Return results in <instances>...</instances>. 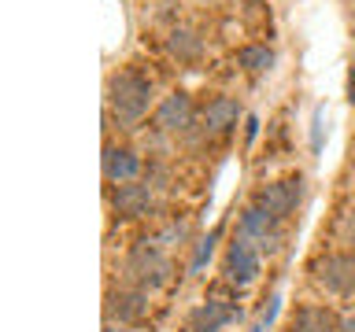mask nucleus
<instances>
[{"label": "nucleus", "instance_id": "obj_18", "mask_svg": "<svg viewBox=\"0 0 355 332\" xmlns=\"http://www.w3.org/2000/svg\"><path fill=\"white\" fill-rule=\"evenodd\" d=\"M277 314H282V295L274 292V295H270V306L263 310V321H259V325H263V329H270L274 321H277Z\"/></svg>", "mask_w": 355, "mask_h": 332}, {"label": "nucleus", "instance_id": "obj_23", "mask_svg": "<svg viewBox=\"0 0 355 332\" xmlns=\"http://www.w3.org/2000/svg\"><path fill=\"white\" fill-rule=\"evenodd\" d=\"M252 332H266V329H263V325H259V329H252Z\"/></svg>", "mask_w": 355, "mask_h": 332}, {"label": "nucleus", "instance_id": "obj_13", "mask_svg": "<svg viewBox=\"0 0 355 332\" xmlns=\"http://www.w3.org/2000/svg\"><path fill=\"white\" fill-rule=\"evenodd\" d=\"M237 118H241V104L233 96H215L207 104V111H204V126L211 129V133H226V129H233L237 126Z\"/></svg>", "mask_w": 355, "mask_h": 332}, {"label": "nucleus", "instance_id": "obj_12", "mask_svg": "<svg viewBox=\"0 0 355 332\" xmlns=\"http://www.w3.org/2000/svg\"><path fill=\"white\" fill-rule=\"evenodd\" d=\"M288 332H340V317L329 306H300L288 321Z\"/></svg>", "mask_w": 355, "mask_h": 332}, {"label": "nucleus", "instance_id": "obj_22", "mask_svg": "<svg viewBox=\"0 0 355 332\" xmlns=\"http://www.w3.org/2000/svg\"><path fill=\"white\" fill-rule=\"evenodd\" d=\"M104 332H126V325H115V321H107V325H104Z\"/></svg>", "mask_w": 355, "mask_h": 332}, {"label": "nucleus", "instance_id": "obj_4", "mask_svg": "<svg viewBox=\"0 0 355 332\" xmlns=\"http://www.w3.org/2000/svg\"><path fill=\"white\" fill-rule=\"evenodd\" d=\"M237 237L248 240V243H255V248H259V255H274L277 248H282V232H277V221L266 214V210H259V207H248V210L241 214V221H237Z\"/></svg>", "mask_w": 355, "mask_h": 332}, {"label": "nucleus", "instance_id": "obj_15", "mask_svg": "<svg viewBox=\"0 0 355 332\" xmlns=\"http://www.w3.org/2000/svg\"><path fill=\"white\" fill-rule=\"evenodd\" d=\"M171 52L178 55V59H196L200 55V37L193 30H174L171 33Z\"/></svg>", "mask_w": 355, "mask_h": 332}, {"label": "nucleus", "instance_id": "obj_8", "mask_svg": "<svg viewBox=\"0 0 355 332\" xmlns=\"http://www.w3.org/2000/svg\"><path fill=\"white\" fill-rule=\"evenodd\" d=\"M193 126V100L189 93H171L155 107V129L163 133H178V129H189Z\"/></svg>", "mask_w": 355, "mask_h": 332}, {"label": "nucleus", "instance_id": "obj_6", "mask_svg": "<svg viewBox=\"0 0 355 332\" xmlns=\"http://www.w3.org/2000/svg\"><path fill=\"white\" fill-rule=\"evenodd\" d=\"M318 284L333 295H352L355 292V255H326L315 262Z\"/></svg>", "mask_w": 355, "mask_h": 332}, {"label": "nucleus", "instance_id": "obj_10", "mask_svg": "<svg viewBox=\"0 0 355 332\" xmlns=\"http://www.w3.org/2000/svg\"><path fill=\"white\" fill-rule=\"evenodd\" d=\"M137 174H141L137 151L107 144V148H104V177H107V181H111V185H130Z\"/></svg>", "mask_w": 355, "mask_h": 332}, {"label": "nucleus", "instance_id": "obj_21", "mask_svg": "<svg viewBox=\"0 0 355 332\" xmlns=\"http://www.w3.org/2000/svg\"><path fill=\"white\" fill-rule=\"evenodd\" d=\"M348 100L355 104V66H352V74H348Z\"/></svg>", "mask_w": 355, "mask_h": 332}, {"label": "nucleus", "instance_id": "obj_7", "mask_svg": "<svg viewBox=\"0 0 355 332\" xmlns=\"http://www.w3.org/2000/svg\"><path fill=\"white\" fill-rule=\"evenodd\" d=\"M230 321H241V310L230 306L226 299H204L193 314H189V332H218Z\"/></svg>", "mask_w": 355, "mask_h": 332}, {"label": "nucleus", "instance_id": "obj_9", "mask_svg": "<svg viewBox=\"0 0 355 332\" xmlns=\"http://www.w3.org/2000/svg\"><path fill=\"white\" fill-rule=\"evenodd\" d=\"M111 210H115L119 218H141L152 210V188L148 185H115V192H111Z\"/></svg>", "mask_w": 355, "mask_h": 332}, {"label": "nucleus", "instance_id": "obj_1", "mask_svg": "<svg viewBox=\"0 0 355 332\" xmlns=\"http://www.w3.org/2000/svg\"><path fill=\"white\" fill-rule=\"evenodd\" d=\"M152 104V85L148 77H141L137 71H119L111 74L107 82V107L115 111L119 126H137V122L144 118V111H148Z\"/></svg>", "mask_w": 355, "mask_h": 332}, {"label": "nucleus", "instance_id": "obj_20", "mask_svg": "<svg viewBox=\"0 0 355 332\" xmlns=\"http://www.w3.org/2000/svg\"><path fill=\"white\" fill-rule=\"evenodd\" d=\"M340 332H355V314H348V317H340Z\"/></svg>", "mask_w": 355, "mask_h": 332}, {"label": "nucleus", "instance_id": "obj_11", "mask_svg": "<svg viewBox=\"0 0 355 332\" xmlns=\"http://www.w3.org/2000/svg\"><path fill=\"white\" fill-rule=\"evenodd\" d=\"M104 310H107V321L119 317V325H130V321H141L148 314V295L144 292H111Z\"/></svg>", "mask_w": 355, "mask_h": 332}, {"label": "nucleus", "instance_id": "obj_19", "mask_svg": "<svg viewBox=\"0 0 355 332\" xmlns=\"http://www.w3.org/2000/svg\"><path fill=\"white\" fill-rule=\"evenodd\" d=\"M174 240H185V225H171V229L159 237V243H174Z\"/></svg>", "mask_w": 355, "mask_h": 332}, {"label": "nucleus", "instance_id": "obj_2", "mask_svg": "<svg viewBox=\"0 0 355 332\" xmlns=\"http://www.w3.org/2000/svg\"><path fill=\"white\" fill-rule=\"evenodd\" d=\"M171 259L155 248V243L148 240H141L137 248H133L126 255V277L133 284L141 288V292H152V288H163L166 281H171Z\"/></svg>", "mask_w": 355, "mask_h": 332}, {"label": "nucleus", "instance_id": "obj_16", "mask_svg": "<svg viewBox=\"0 0 355 332\" xmlns=\"http://www.w3.org/2000/svg\"><path fill=\"white\" fill-rule=\"evenodd\" d=\"M218 237H222V229H211L207 237L196 243V251H193V262H189V270H193V273H200V270L207 266V259L215 255V243H218Z\"/></svg>", "mask_w": 355, "mask_h": 332}, {"label": "nucleus", "instance_id": "obj_3", "mask_svg": "<svg viewBox=\"0 0 355 332\" xmlns=\"http://www.w3.org/2000/svg\"><path fill=\"white\" fill-rule=\"evenodd\" d=\"M300 199H304V181H300V177H288V181L263 185L259 192H255V207L266 210L274 221H282L300 207Z\"/></svg>", "mask_w": 355, "mask_h": 332}, {"label": "nucleus", "instance_id": "obj_14", "mask_svg": "<svg viewBox=\"0 0 355 332\" xmlns=\"http://www.w3.org/2000/svg\"><path fill=\"white\" fill-rule=\"evenodd\" d=\"M237 63L248 74H263V71H270V66H274V52L266 48V44H244V48L237 52Z\"/></svg>", "mask_w": 355, "mask_h": 332}, {"label": "nucleus", "instance_id": "obj_5", "mask_svg": "<svg viewBox=\"0 0 355 332\" xmlns=\"http://www.w3.org/2000/svg\"><path fill=\"white\" fill-rule=\"evenodd\" d=\"M222 273H226L230 284H252L259 277V248L233 237V243L226 248V259H222Z\"/></svg>", "mask_w": 355, "mask_h": 332}, {"label": "nucleus", "instance_id": "obj_17", "mask_svg": "<svg viewBox=\"0 0 355 332\" xmlns=\"http://www.w3.org/2000/svg\"><path fill=\"white\" fill-rule=\"evenodd\" d=\"M322 137H326V107H315V118H311V151H322Z\"/></svg>", "mask_w": 355, "mask_h": 332}]
</instances>
